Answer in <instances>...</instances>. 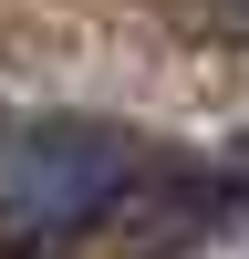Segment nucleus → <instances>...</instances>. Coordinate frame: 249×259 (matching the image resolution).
Instances as JSON below:
<instances>
[{
	"label": "nucleus",
	"instance_id": "f257e3e1",
	"mask_svg": "<svg viewBox=\"0 0 249 259\" xmlns=\"http://www.w3.org/2000/svg\"><path fill=\"white\" fill-rule=\"evenodd\" d=\"M135 187V145L114 124H0V218L52 239Z\"/></svg>",
	"mask_w": 249,
	"mask_h": 259
}]
</instances>
